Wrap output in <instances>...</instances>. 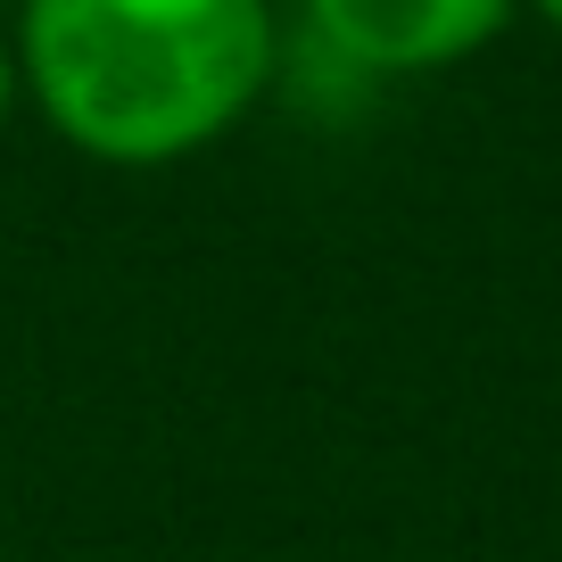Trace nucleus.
Wrapping results in <instances>:
<instances>
[{"label":"nucleus","mask_w":562,"mask_h":562,"mask_svg":"<svg viewBox=\"0 0 562 562\" xmlns=\"http://www.w3.org/2000/svg\"><path fill=\"white\" fill-rule=\"evenodd\" d=\"M281 67L265 0H25L18 75L108 166H166L257 108Z\"/></svg>","instance_id":"obj_1"},{"label":"nucleus","mask_w":562,"mask_h":562,"mask_svg":"<svg viewBox=\"0 0 562 562\" xmlns=\"http://www.w3.org/2000/svg\"><path fill=\"white\" fill-rule=\"evenodd\" d=\"M529 9H538V18L554 25V34H562V0H529Z\"/></svg>","instance_id":"obj_4"},{"label":"nucleus","mask_w":562,"mask_h":562,"mask_svg":"<svg viewBox=\"0 0 562 562\" xmlns=\"http://www.w3.org/2000/svg\"><path fill=\"white\" fill-rule=\"evenodd\" d=\"M18 83H25V75H18V50L0 42V124H9V100H18Z\"/></svg>","instance_id":"obj_3"},{"label":"nucleus","mask_w":562,"mask_h":562,"mask_svg":"<svg viewBox=\"0 0 562 562\" xmlns=\"http://www.w3.org/2000/svg\"><path fill=\"white\" fill-rule=\"evenodd\" d=\"M513 0H306V34L364 75H430L496 42Z\"/></svg>","instance_id":"obj_2"}]
</instances>
